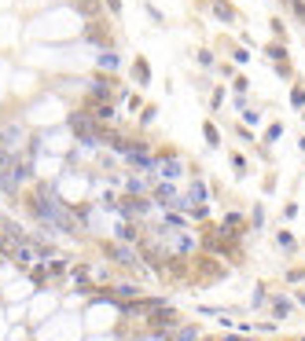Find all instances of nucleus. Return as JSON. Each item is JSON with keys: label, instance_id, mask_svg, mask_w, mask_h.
Instances as JSON below:
<instances>
[{"label": "nucleus", "instance_id": "nucleus-3", "mask_svg": "<svg viewBox=\"0 0 305 341\" xmlns=\"http://www.w3.org/2000/svg\"><path fill=\"white\" fill-rule=\"evenodd\" d=\"M99 63H103L107 70H114V66H118V59H114V55H110V52H103V55H99Z\"/></svg>", "mask_w": 305, "mask_h": 341}, {"label": "nucleus", "instance_id": "nucleus-1", "mask_svg": "<svg viewBox=\"0 0 305 341\" xmlns=\"http://www.w3.org/2000/svg\"><path fill=\"white\" fill-rule=\"evenodd\" d=\"M154 169H162V176H169V180L184 173V165L177 162V158H169V154H162V158H158V162H154Z\"/></svg>", "mask_w": 305, "mask_h": 341}, {"label": "nucleus", "instance_id": "nucleus-2", "mask_svg": "<svg viewBox=\"0 0 305 341\" xmlns=\"http://www.w3.org/2000/svg\"><path fill=\"white\" fill-rule=\"evenodd\" d=\"M114 257H118V264H129V268H136V257H133V250H114Z\"/></svg>", "mask_w": 305, "mask_h": 341}]
</instances>
